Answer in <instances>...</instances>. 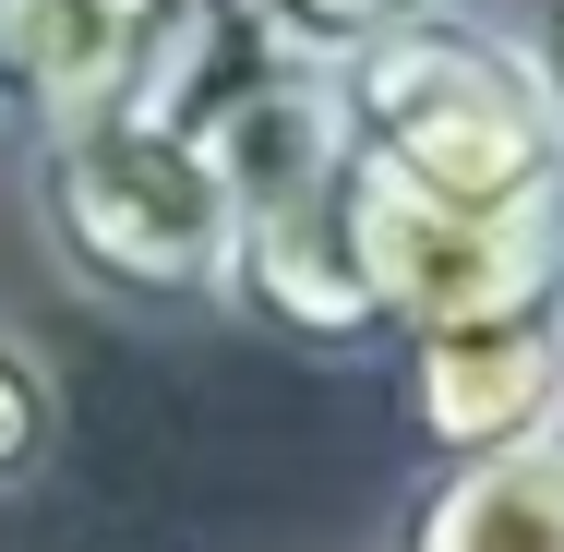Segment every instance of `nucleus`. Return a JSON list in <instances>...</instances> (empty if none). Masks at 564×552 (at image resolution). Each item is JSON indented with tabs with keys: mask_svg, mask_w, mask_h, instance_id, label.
<instances>
[{
	"mask_svg": "<svg viewBox=\"0 0 564 552\" xmlns=\"http://www.w3.org/2000/svg\"><path fill=\"white\" fill-rule=\"evenodd\" d=\"M36 252L109 313H217L228 289V169L169 97H120L24 144Z\"/></svg>",
	"mask_w": 564,
	"mask_h": 552,
	"instance_id": "f03ea898",
	"label": "nucleus"
},
{
	"mask_svg": "<svg viewBox=\"0 0 564 552\" xmlns=\"http://www.w3.org/2000/svg\"><path fill=\"white\" fill-rule=\"evenodd\" d=\"M48 456H61V372L24 325H0V493L48 480Z\"/></svg>",
	"mask_w": 564,
	"mask_h": 552,
	"instance_id": "0eeeda50",
	"label": "nucleus"
},
{
	"mask_svg": "<svg viewBox=\"0 0 564 552\" xmlns=\"http://www.w3.org/2000/svg\"><path fill=\"white\" fill-rule=\"evenodd\" d=\"M384 552H564V444L456 456L433 480H409Z\"/></svg>",
	"mask_w": 564,
	"mask_h": 552,
	"instance_id": "39448f33",
	"label": "nucleus"
},
{
	"mask_svg": "<svg viewBox=\"0 0 564 552\" xmlns=\"http://www.w3.org/2000/svg\"><path fill=\"white\" fill-rule=\"evenodd\" d=\"M264 48H289V61H313V73H348L360 48H384V36H409V24H433V12H468V0H228Z\"/></svg>",
	"mask_w": 564,
	"mask_h": 552,
	"instance_id": "423d86ee",
	"label": "nucleus"
},
{
	"mask_svg": "<svg viewBox=\"0 0 564 552\" xmlns=\"http://www.w3.org/2000/svg\"><path fill=\"white\" fill-rule=\"evenodd\" d=\"M397 385H409V433L433 444V468L564 444V289L517 301V313L397 336Z\"/></svg>",
	"mask_w": 564,
	"mask_h": 552,
	"instance_id": "7ed1b4c3",
	"label": "nucleus"
},
{
	"mask_svg": "<svg viewBox=\"0 0 564 552\" xmlns=\"http://www.w3.org/2000/svg\"><path fill=\"white\" fill-rule=\"evenodd\" d=\"M337 120L384 336H433L564 289V132L517 24L468 0L360 48L337 73Z\"/></svg>",
	"mask_w": 564,
	"mask_h": 552,
	"instance_id": "f257e3e1",
	"label": "nucleus"
},
{
	"mask_svg": "<svg viewBox=\"0 0 564 552\" xmlns=\"http://www.w3.org/2000/svg\"><path fill=\"white\" fill-rule=\"evenodd\" d=\"M517 36H529V61H541V97H553V132H564V0H541Z\"/></svg>",
	"mask_w": 564,
	"mask_h": 552,
	"instance_id": "6e6552de",
	"label": "nucleus"
},
{
	"mask_svg": "<svg viewBox=\"0 0 564 552\" xmlns=\"http://www.w3.org/2000/svg\"><path fill=\"white\" fill-rule=\"evenodd\" d=\"M205 0H0V132H61L120 97H144V73L169 61V36Z\"/></svg>",
	"mask_w": 564,
	"mask_h": 552,
	"instance_id": "20e7f679",
	"label": "nucleus"
}]
</instances>
